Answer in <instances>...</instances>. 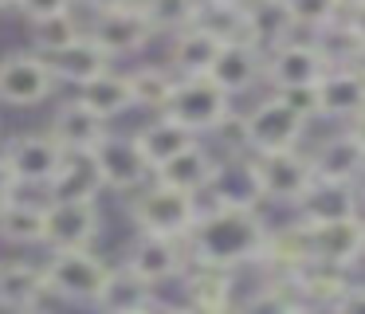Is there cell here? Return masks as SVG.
Here are the masks:
<instances>
[{
  "mask_svg": "<svg viewBox=\"0 0 365 314\" xmlns=\"http://www.w3.org/2000/svg\"><path fill=\"white\" fill-rule=\"evenodd\" d=\"M83 36H87V24H83L75 12L56 16V20H43V24H32V44H36V51H40L43 59L56 55V51H63V47H71V44H79Z\"/></svg>",
  "mask_w": 365,
  "mask_h": 314,
  "instance_id": "30",
  "label": "cell"
},
{
  "mask_svg": "<svg viewBox=\"0 0 365 314\" xmlns=\"http://www.w3.org/2000/svg\"><path fill=\"white\" fill-rule=\"evenodd\" d=\"M150 314H197L189 303H169V298H158V303L150 306Z\"/></svg>",
  "mask_w": 365,
  "mask_h": 314,
  "instance_id": "39",
  "label": "cell"
},
{
  "mask_svg": "<svg viewBox=\"0 0 365 314\" xmlns=\"http://www.w3.org/2000/svg\"><path fill=\"white\" fill-rule=\"evenodd\" d=\"M212 4H228V8H252L255 0H212Z\"/></svg>",
  "mask_w": 365,
  "mask_h": 314,
  "instance_id": "42",
  "label": "cell"
},
{
  "mask_svg": "<svg viewBox=\"0 0 365 314\" xmlns=\"http://www.w3.org/2000/svg\"><path fill=\"white\" fill-rule=\"evenodd\" d=\"M326 314H365V283H354Z\"/></svg>",
  "mask_w": 365,
  "mask_h": 314,
  "instance_id": "36",
  "label": "cell"
},
{
  "mask_svg": "<svg viewBox=\"0 0 365 314\" xmlns=\"http://www.w3.org/2000/svg\"><path fill=\"white\" fill-rule=\"evenodd\" d=\"M275 94H283L307 122H318V118H322V94H318V86H294V91H275Z\"/></svg>",
  "mask_w": 365,
  "mask_h": 314,
  "instance_id": "35",
  "label": "cell"
},
{
  "mask_svg": "<svg viewBox=\"0 0 365 314\" xmlns=\"http://www.w3.org/2000/svg\"><path fill=\"white\" fill-rule=\"evenodd\" d=\"M302 224V220H299ZM307 232V255L330 267H346L354 271L357 263H365L361 248V220H334V224H302Z\"/></svg>",
  "mask_w": 365,
  "mask_h": 314,
  "instance_id": "16",
  "label": "cell"
},
{
  "mask_svg": "<svg viewBox=\"0 0 365 314\" xmlns=\"http://www.w3.org/2000/svg\"><path fill=\"white\" fill-rule=\"evenodd\" d=\"M314 169L322 181H349V185H365V146L354 138L349 126L326 133L314 149Z\"/></svg>",
  "mask_w": 365,
  "mask_h": 314,
  "instance_id": "18",
  "label": "cell"
},
{
  "mask_svg": "<svg viewBox=\"0 0 365 314\" xmlns=\"http://www.w3.org/2000/svg\"><path fill=\"white\" fill-rule=\"evenodd\" d=\"M283 8L291 16L294 31H302V36H318V31H326L330 24L341 20L338 0H283Z\"/></svg>",
  "mask_w": 365,
  "mask_h": 314,
  "instance_id": "32",
  "label": "cell"
},
{
  "mask_svg": "<svg viewBox=\"0 0 365 314\" xmlns=\"http://www.w3.org/2000/svg\"><path fill=\"white\" fill-rule=\"evenodd\" d=\"M349 130H354V138L365 146V114H361V118H354V122H349Z\"/></svg>",
  "mask_w": 365,
  "mask_h": 314,
  "instance_id": "41",
  "label": "cell"
},
{
  "mask_svg": "<svg viewBox=\"0 0 365 314\" xmlns=\"http://www.w3.org/2000/svg\"><path fill=\"white\" fill-rule=\"evenodd\" d=\"M134 138H138V146H142V153H145V161H150L153 173H158L161 165H169L173 157H181L185 149H192L197 141H205V138H197L192 130H185L181 122H173V118H165V114H153Z\"/></svg>",
  "mask_w": 365,
  "mask_h": 314,
  "instance_id": "24",
  "label": "cell"
},
{
  "mask_svg": "<svg viewBox=\"0 0 365 314\" xmlns=\"http://www.w3.org/2000/svg\"><path fill=\"white\" fill-rule=\"evenodd\" d=\"M48 236V204L36 201H9L0 208V240L16 243V248H32V243H43Z\"/></svg>",
  "mask_w": 365,
  "mask_h": 314,
  "instance_id": "27",
  "label": "cell"
},
{
  "mask_svg": "<svg viewBox=\"0 0 365 314\" xmlns=\"http://www.w3.org/2000/svg\"><path fill=\"white\" fill-rule=\"evenodd\" d=\"M197 12H200V0H153L145 16L158 28V36H177V31L197 24Z\"/></svg>",
  "mask_w": 365,
  "mask_h": 314,
  "instance_id": "33",
  "label": "cell"
},
{
  "mask_svg": "<svg viewBox=\"0 0 365 314\" xmlns=\"http://www.w3.org/2000/svg\"><path fill=\"white\" fill-rule=\"evenodd\" d=\"M48 63H51L56 83H71V86H87V83H95L98 75L114 71V59L91 36H83L79 44L63 47V51H56V55H48Z\"/></svg>",
  "mask_w": 365,
  "mask_h": 314,
  "instance_id": "25",
  "label": "cell"
},
{
  "mask_svg": "<svg viewBox=\"0 0 365 314\" xmlns=\"http://www.w3.org/2000/svg\"><path fill=\"white\" fill-rule=\"evenodd\" d=\"M91 157L103 177V188H110V193H142L153 181V169L134 133H106V141Z\"/></svg>",
  "mask_w": 365,
  "mask_h": 314,
  "instance_id": "8",
  "label": "cell"
},
{
  "mask_svg": "<svg viewBox=\"0 0 365 314\" xmlns=\"http://www.w3.org/2000/svg\"><path fill=\"white\" fill-rule=\"evenodd\" d=\"M361 248H365V216H361Z\"/></svg>",
  "mask_w": 365,
  "mask_h": 314,
  "instance_id": "45",
  "label": "cell"
},
{
  "mask_svg": "<svg viewBox=\"0 0 365 314\" xmlns=\"http://www.w3.org/2000/svg\"><path fill=\"white\" fill-rule=\"evenodd\" d=\"M51 94H56V75L40 51H12L0 59V102L40 106Z\"/></svg>",
  "mask_w": 365,
  "mask_h": 314,
  "instance_id": "9",
  "label": "cell"
},
{
  "mask_svg": "<svg viewBox=\"0 0 365 314\" xmlns=\"http://www.w3.org/2000/svg\"><path fill=\"white\" fill-rule=\"evenodd\" d=\"M79 0H16V8L24 12L28 24H43V20H56V16L75 12Z\"/></svg>",
  "mask_w": 365,
  "mask_h": 314,
  "instance_id": "34",
  "label": "cell"
},
{
  "mask_svg": "<svg viewBox=\"0 0 365 314\" xmlns=\"http://www.w3.org/2000/svg\"><path fill=\"white\" fill-rule=\"evenodd\" d=\"M232 110H236L232 106V94H224L208 75H200V78H177L173 98L165 106V118L181 122L185 130H192L197 138L208 141L232 118Z\"/></svg>",
  "mask_w": 365,
  "mask_h": 314,
  "instance_id": "4",
  "label": "cell"
},
{
  "mask_svg": "<svg viewBox=\"0 0 365 314\" xmlns=\"http://www.w3.org/2000/svg\"><path fill=\"white\" fill-rule=\"evenodd\" d=\"M122 263L130 271H138L145 283L161 287V283H177L185 279V271L192 267L189 243L185 240H169V236H134V243L126 248V259Z\"/></svg>",
  "mask_w": 365,
  "mask_h": 314,
  "instance_id": "11",
  "label": "cell"
},
{
  "mask_svg": "<svg viewBox=\"0 0 365 314\" xmlns=\"http://www.w3.org/2000/svg\"><path fill=\"white\" fill-rule=\"evenodd\" d=\"M330 71V59L322 55L314 36H291L267 51L263 83L271 91H294V86H318Z\"/></svg>",
  "mask_w": 365,
  "mask_h": 314,
  "instance_id": "7",
  "label": "cell"
},
{
  "mask_svg": "<svg viewBox=\"0 0 365 314\" xmlns=\"http://www.w3.org/2000/svg\"><path fill=\"white\" fill-rule=\"evenodd\" d=\"M307 314H326V310H307Z\"/></svg>",
  "mask_w": 365,
  "mask_h": 314,
  "instance_id": "48",
  "label": "cell"
},
{
  "mask_svg": "<svg viewBox=\"0 0 365 314\" xmlns=\"http://www.w3.org/2000/svg\"><path fill=\"white\" fill-rule=\"evenodd\" d=\"M12 4H16V0H0V12H4V8H12Z\"/></svg>",
  "mask_w": 365,
  "mask_h": 314,
  "instance_id": "44",
  "label": "cell"
},
{
  "mask_svg": "<svg viewBox=\"0 0 365 314\" xmlns=\"http://www.w3.org/2000/svg\"><path fill=\"white\" fill-rule=\"evenodd\" d=\"M87 36L95 39V44L103 47V51L110 55V59H126V55L145 51V44H150V39L158 36V28L150 24V16H145V12H130V8H110V12L91 16Z\"/></svg>",
  "mask_w": 365,
  "mask_h": 314,
  "instance_id": "13",
  "label": "cell"
},
{
  "mask_svg": "<svg viewBox=\"0 0 365 314\" xmlns=\"http://www.w3.org/2000/svg\"><path fill=\"white\" fill-rule=\"evenodd\" d=\"M145 314H150V310H145Z\"/></svg>",
  "mask_w": 365,
  "mask_h": 314,
  "instance_id": "50",
  "label": "cell"
},
{
  "mask_svg": "<svg viewBox=\"0 0 365 314\" xmlns=\"http://www.w3.org/2000/svg\"><path fill=\"white\" fill-rule=\"evenodd\" d=\"M48 133L59 141V146L67 149V153L83 157V153H95L98 146L106 141V133H110V126L103 122V118L95 114V110H87L79 98H67L63 106L51 114V126Z\"/></svg>",
  "mask_w": 365,
  "mask_h": 314,
  "instance_id": "17",
  "label": "cell"
},
{
  "mask_svg": "<svg viewBox=\"0 0 365 314\" xmlns=\"http://www.w3.org/2000/svg\"><path fill=\"white\" fill-rule=\"evenodd\" d=\"M130 86H134V102L150 114H165L169 98L177 86V71L169 63H142L130 71Z\"/></svg>",
  "mask_w": 365,
  "mask_h": 314,
  "instance_id": "28",
  "label": "cell"
},
{
  "mask_svg": "<svg viewBox=\"0 0 365 314\" xmlns=\"http://www.w3.org/2000/svg\"><path fill=\"white\" fill-rule=\"evenodd\" d=\"M271 243V224L259 204H236V201H205L200 220L189 236V255L200 267H240L263 263Z\"/></svg>",
  "mask_w": 365,
  "mask_h": 314,
  "instance_id": "1",
  "label": "cell"
},
{
  "mask_svg": "<svg viewBox=\"0 0 365 314\" xmlns=\"http://www.w3.org/2000/svg\"><path fill=\"white\" fill-rule=\"evenodd\" d=\"M48 275L43 267L24 263V259H12V263H0V310H40V303L48 298Z\"/></svg>",
  "mask_w": 365,
  "mask_h": 314,
  "instance_id": "22",
  "label": "cell"
},
{
  "mask_svg": "<svg viewBox=\"0 0 365 314\" xmlns=\"http://www.w3.org/2000/svg\"><path fill=\"white\" fill-rule=\"evenodd\" d=\"M357 67H361V71H365V51H361V63H357Z\"/></svg>",
  "mask_w": 365,
  "mask_h": 314,
  "instance_id": "46",
  "label": "cell"
},
{
  "mask_svg": "<svg viewBox=\"0 0 365 314\" xmlns=\"http://www.w3.org/2000/svg\"><path fill=\"white\" fill-rule=\"evenodd\" d=\"M75 98H79L87 110H95L103 122H114V118H122L126 110L138 106L134 86H130V71H106V75H98L95 83L79 86Z\"/></svg>",
  "mask_w": 365,
  "mask_h": 314,
  "instance_id": "26",
  "label": "cell"
},
{
  "mask_svg": "<svg viewBox=\"0 0 365 314\" xmlns=\"http://www.w3.org/2000/svg\"><path fill=\"white\" fill-rule=\"evenodd\" d=\"M220 39L208 36L205 28H185L177 36H169V67L177 71V78H200V75H212L216 67V55H220Z\"/></svg>",
  "mask_w": 365,
  "mask_h": 314,
  "instance_id": "23",
  "label": "cell"
},
{
  "mask_svg": "<svg viewBox=\"0 0 365 314\" xmlns=\"http://www.w3.org/2000/svg\"><path fill=\"white\" fill-rule=\"evenodd\" d=\"M224 165L228 161H224L208 141H197V146L185 149L181 157H173L169 165H161V169L153 173V181H161V185H169V188H181V193H192V196L205 201V196L212 193V185L220 181Z\"/></svg>",
  "mask_w": 365,
  "mask_h": 314,
  "instance_id": "15",
  "label": "cell"
},
{
  "mask_svg": "<svg viewBox=\"0 0 365 314\" xmlns=\"http://www.w3.org/2000/svg\"><path fill=\"white\" fill-rule=\"evenodd\" d=\"M0 157L9 161V169L16 173L20 185H48L51 188L71 153L51 133H16V138H9V146H4Z\"/></svg>",
  "mask_w": 365,
  "mask_h": 314,
  "instance_id": "10",
  "label": "cell"
},
{
  "mask_svg": "<svg viewBox=\"0 0 365 314\" xmlns=\"http://www.w3.org/2000/svg\"><path fill=\"white\" fill-rule=\"evenodd\" d=\"M326 122H354L365 114V71L361 67H330L318 83Z\"/></svg>",
  "mask_w": 365,
  "mask_h": 314,
  "instance_id": "20",
  "label": "cell"
},
{
  "mask_svg": "<svg viewBox=\"0 0 365 314\" xmlns=\"http://www.w3.org/2000/svg\"><path fill=\"white\" fill-rule=\"evenodd\" d=\"M16 188H20V181H16V173L9 169V161L0 157V208L9 201H16Z\"/></svg>",
  "mask_w": 365,
  "mask_h": 314,
  "instance_id": "37",
  "label": "cell"
},
{
  "mask_svg": "<svg viewBox=\"0 0 365 314\" xmlns=\"http://www.w3.org/2000/svg\"><path fill=\"white\" fill-rule=\"evenodd\" d=\"M48 275V290L63 303H79V306H95L98 295L106 287L110 263L103 255H95L91 248L79 251H51V259L43 263Z\"/></svg>",
  "mask_w": 365,
  "mask_h": 314,
  "instance_id": "6",
  "label": "cell"
},
{
  "mask_svg": "<svg viewBox=\"0 0 365 314\" xmlns=\"http://www.w3.org/2000/svg\"><path fill=\"white\" fill-rule=\"evenodd\" d=\"M244 130H247L252 153H271V149H299L307 130H310V122L283 94L271 91L267 98H255L244 110Z\"/></svg>",
  "mask_w": 365,
  "mask_h": 314,
  "instance_id": "5",
  "label": "cell"
},
{
  "mask_svg": "<svg viewBox=\"0 0 365 314\" xmlns=\"http://www.w3.org/2000/svg\"><path fill=\"white\" fill-rule=\"evenodd\" d=\"M247 173H252L259 201L283 204V208H299L307 193L318 185L314 153L310 149H271V153H252L247 157Z\"/></svg>",
  "mask_w": 365,
  "mask_h": 314,
  "instance_id": "2",
  "label": "cell"
},
{
  "mask_svg": "<svg viewBox=\"0 0 365 314\" xmlns=\"http://www.w3.org/2000/svg\"><path fill=\"white\" fill-rule=\"evenodd\" d=\"M341 24H346V28L354 31V39L365 47V4H361V8H349V12H341Z\"/></svg>",
  "mask_w": 365,
  "mask_h": 314,
  "instance_id": "38",
  "label": "cell"
},
{
  "mask_svg": "<svg viewBox=\"0 0 365 314\" xmlns=\"http://www.w3.org/2000/svg\"><path fill=\"white\" fill-rule=\"evenodd\" d=\"M263 63H267V51L255 44H224L220 55H216L212 67V83L220 86L224 94H252L255 86L263 83Z\"/></svg>",
  "mask_w": 365,
  "mask_h": 314,
  "instance_id": "19",
  "label": "cell"
},
{
  "mask_svg": "<svg viewBox=\"0 0 365 314\" xmlns=\"http://www.w3.org/2000/svg\"><path fill=\"white\" fill-rule=\"evenodd\" d=\"M20 314H43V310H20Z\"/></svg>",
  "mask_w": 365,
  "mask_h": 314,
  "instance_id": "47",
  "label": "cell"
},
{
  "mask_svg": "<svg viewBox=\"0 0 365 314\" xmlns=\"http://www.w3.org/2000/svg\"><path fill=\"white\" fill-rule=\"evenodd\" d=\"M338 4H341V12H349V8H361L365 0H338Z\"/></svg>",
  "mask_w": 365,
  "mask_h": 314,
  "instance_id": "43",
  "label": "cell"
},
{
  "mask_svg": "<svg viewBox=\"0 0 365 314\" xmlns=\"http://www.w3.org/2000/svg\"><path fill=\"white\" fill-rule=\"evenodd\" d=\"M79 4H87L91 16H98V12H110V8H122V0H79Z\"/></svg>",
  "mask_w": 365,
  "mask_h": 314,
  "instance_id": "40",
  "label": "cell"
},
{
  "mask_svg": "<svg viewBox=\"0 0 365 314\" xmlns=\"http://www.w3.org/2000/svg\"><path fill=\"white\" fill-rule=\"evenodd\" d=\"M236 314H307V306L299 303L294 290H287L283 283H263L252 295H244L236 303Z\"/></svg>",
  "mask_w": 365,
  "mask_h": 314,
  "instance_id": "31",
  "label": "cell"
},
{
  "mask_svg": "<svg viewBox=\"0 0 365 314\" xmlns=\"http://www.w3.org/2000/svg\"><path fill=\"white\" fill-rule=\"evenodd\" d=\"M98 193H103V177H98L91 153H83V157L71 153L63 173L51 185V201H98Z\"/></svg>",
  "mask_w": 365,
  "mask_h": 314,
  "instance_id": "29",
  "label": "cell"
},
{
  "mask_svg": "<svg viewBox=\"0 0 365 314\" xmlns=\"http://www.w3.org/2000/svg\"><path fill=\"white\" fill-rule=\"evenodd\" d=\"M365 216V185L349 181H322L307 193V201L294 208L302 224H334V220H361Z\"/></svg>",
  "mask_w": 365,
  "mask_h": 314,
  "instance_id": "14",
  "label": "cell"
},
{
  "mask_svg": "<svg viewBox=\"0 0 365 314\" xmlns=\"http://www.w3.org/2000/svg\"><path fill=\"white\" fill-rule=\"evenodd\" d=\"M271 4H283V0H271Z\"/></svg>",
  "mask_w": 365,
  "mask_h": 314,
  "instance_id": "49",
  "label": "cell"
},
{
  "mask_svg": "<svg viewBox=\"0 0 365 314\" xmlns=\"http://www.w3.org/2000/svg\"><path fill=\"white\" fill-rule=\"evenodd\" d=\"M205 201L181 188H169L161 181H150L142 193H134L130 201V224L142 236H169V240H185L189 243L192 228L200 220Z\"/></svg>",
  "mask_w": 365,
  "mask_h": 314,
  "instance_id": "3",
  "label": "cell"
},
{
  "mask_svg": "<svg viewBox=\"0 0 365 314\" xmlns=\"http://www.w3.org/2000/svg\"><path fill=\"white\" fill-rule=\"evenodd\" d=\"M103 232V208L98 201H48V236L43 248L79 251L91 248Z\"/></svg>",
  "mask_w": 365,
  "mask_h": 314,
  "instance_id": "12",
  "label": "cell"
},
{
  "mask_svg": "<svg viewBox=\"0 0 365 314\" xmlns=\"http://www.w3.org/2000/svg\"><path fill=\"white\" fill-rule=\"evenodd\" d=\"M153 303H158V287L145 283L138 271H130L126 263H118L106 275V287L98 295L95 310L98 314H145Z\"/></svg>",
  "mask_w": 365,
  "mask_h": 314,
  "instance_id": "21",
  "label": "cell"
}]
</instances>
